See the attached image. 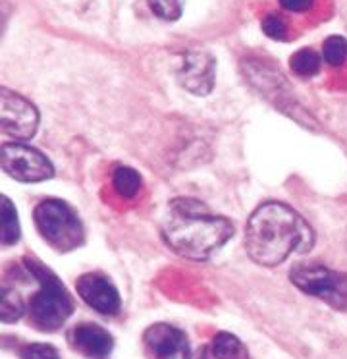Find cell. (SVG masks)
Here are the masks:
<instances>
[{"instance_id": "13", "label": "cell", "mask_w": 347, "mask_h": 359, "mask_svg": "<svg viewBox=\"0 0 347 359\" xmlns=\"http://www.w3.org/2000/svg\"><path fill=\"white\" fill-rule=\"evenodd\" d=\"M210 351L215 359H249L245 346L241 344L238 336L230 332H218L212 340Z\"/></svg>"}, {"instance_id": "8", "label": "cell", "mask_w": 347, "mask_h": 359, "mask_svg": "<svg viewBox=\"0 0 347 359\" xmlns=\"http://www.w3.org/2000/svg\"><path fill=\"white\" fill-rule=\"evenodd\" d=\"M177 81L185 91L197 97H205L215 89L216 60L203 50L185 53L177 68Z\"/></svg>"}, {"instance_id": "5", "label": "cell", "mask_w": 347, "mask_h": 359, "mask_svg": "<svg viewBox=\"0 0 347 359\" xmlns=\"http://www.w3.org/2000/svg\"><path fill=\"white\" fill-rule=\"evenodd\" d=\"M290 280L308 296L322 299L332 307L346 309L347 307V274L332 271L324 265L301 263L295 265L290 273Z\"/></svg>"}, {"instance_id": "16", "label": "cell", "mask_w": 347, "mask_h": 359, "mask_svg": "<svg viewBox=\"0 0 347 359\" xmlns=\"http://www.w3.org/2000/svg\"><path fill=\"white\" fill-rule=\"evenodd\" d=\"M23 311H25V304H23L20 292L14 288L2 290V304H0L2 320L4 323H15L18 319H22Z\"/></svg>"}, {"instance_id": "10", "label": "cell", "mask_w": 347, "mask_h": 359, "mask_svg": "<svg viewBox=\"0 0 347 359\" xmlns=\"http://www.w3.org/2000/svg\"><path fill=\"white\" fill-rule=\"evenodd\" d=\"M145 346L154 359H191L187 336L179 328L156 323L145 332Z\"/></svg>"}, {"instance_id": "4", "label": "cell", "mask_w": 347, "mask_h": 359, "mask_svg": "<svg viewBox=\"0 0 347 359\" xmlns=\"http://www.w3.org/2000/svg\"><path fill=\"white\" fill-rule=\"evenodd\" d=\"M35 226L53 250L68 253L85 240V230L76 211L60 199H45L35 207Z\"/></svg>"}, {"instance_id": "1", "label": "cell", "mask_w": 347, "mask_h": 359, "mask_svg": "<svg viewBox=\"0 0 347 359\" xmlns=\"http://www.w3.org/2000/svg\"><path fill=\"white\" fill-rule=\"evenodd\" d=\"M313 245L311 224L284 203H262L247 222L245 250L257 265H282L292 253H307Z\"/></svg>"}, {"instance_id": "14", "label": "cell", "mask_w": 347, "mask_h": 359, "mask_svg": "<svg viewBox=\"0 0 347 359\" xmlns=\"http://www.w3.org/2000/svg\"><path fill=\"white\" fill-rule=\"evenodd\" d=\"M112 184H114L116 194L125 199H131L139 194L141 189V176L137 170H133L130 166H118L112 174Z\"/></svg>"}, {"instance_id": "3", "label": "cell", "mask_w": 347, "mask_h": 359, "mask_svg": "<svg viewBox=\"0 0 347 359\" xmlns=\"http://www.w3.org/2000/svg\"><path fill=\"white\" fill-rule=\"evenodd\" d=\"M27 269L41 284L37 294L29 299V319L39 330H58L69 319L74 311L72 297L62 286V282L48 269L39 265L37 261L27 259Z\"/></svg>"}, {"instance_id": "19", "label": "cell", "mask_w": 347, "mask_h": 359, "mask_svg": "<svg viewBox=\"0 0 347 359\" xmlns=\"http://www.w3.org/2000/svg\"><path fill=\"white\" fill-rule=\"evenodd\" d=\"M22 359H60L50 344H29L22 351Z\"/></svg>"}, {"instance_id": "2", "label": "cell", "mask_w": 347, "mask_h": 359, "mask_svg": "<svg viewBox=\"0 0 347 359\" xmlns=\"http://www.w3.org/2000/svg\"><path fill=\"white\" fill-rule=\"evenodd\" d=\"M233 236V224L218 217L199 199H172L162 222V238L170 250L191 261H207Z\"/></svg>"}, {"instance_id": "17", "label": "cell", "mask_w": 347, "mask_h": 359, "mask_svg": "<svg viewBox=\"0 0 347 359\" xmlns=\"http://www.w3.org/2000/svg\"><path fill=\"white\" fill-rule=\"evenodd\" d=\"M322 58L330 66H341L347 60V39L341 35H332L324 41Z\"/></svg>"}, {"instance_id": "12", "label": "cell", "mask_w": 347, "mask_h": 359, "mask_svg": "<svg viewBox=\"0 0 347 359\" xmlns=\"http://www.w3.org/2000/svg\"><path fill=\"white\" fill-rule=\"evenodd\" d=\"M0 238L4 245H12L20 240V219L15 212L14 203L6 196L0 197Z\"/></svg>"}, {"instance_id": "20", "label": "cell", "mask_w": 347, "mask_h": 359, "mask_svg": "<svg viewBox=\"0 0 347 359\" xmlns=\"http://www.w3.org/2000/svg\"><path fill=\"white\" fill-rule=\"evenodd\" d=\"M262 32H264V35L270 37V39L282 41L285 39V32H287V29H285V24L282 18L276 16V14H270V16H266L262 20Z\"/></svg>"}, {"instance_id": "9", "label": "cell", "mask_w": 347, "mask_h": 359, "mask_svg": "<svg viewBox=\"0 0 347 359\" xmlns=\"http://www.w3.org/2000/svg\"><path fill=\"white\" fill-rule=\"evenodd\" d=\"M76 290L85 304L102 315H116L122 307V299L110 278L100 273L81 274L76 282Z\"/></svg>"}, {"instance_id": "15", "label": "cell", "mask_w": 347, "mask_h": 359, "mask_svg": "<svg viewBox=\"0 0 347 359\" xmlns=\"http://www.w3.org/2000/svg\"><path fill=\"white\" fill-rule=\"evenodd\" d=\"M290 70L297 78H313L320 70V56L313 48H301L290 58Z\"/></svg>"}, {"instance_id": "18", "label": "cell", "mask_w": 347, "mask_h": 359, "mask_svg": "<svg viewBox=\"0 0 347 359\" xmlns=\"http://www.w3.org/2000/svg\"><path fill=\"white\" fill-rule=\"evenodd\" d=\"M149 6L154 16L164 22H176L182 16V0H149Z\"/></svg>"}, {"instance_id": "6", "label": "cell", "mask_w": 347, "mask_h": 359, "mask_svg": "<svg viewBox=\"0 0 347 359\" xmlns=\"http://www.w3.org/2000/svg\"><path fill=\"white\" fill-rule=\"evenodd\" d=\"M2 170L23 184H39L54 176L53 163L41 151L20 141L2 147Z\"/></svg>"}, {"instance_id": "21", "label": "cell", "mask_w": 347, "mask_h": 359, "mask_svg": "<svg viewBox=\"0 0 347 359\" xmlns=\"http://www.w3.org/2000/svg\"><path fill=\"white\" fill-rule=\"evenodd\" d=\"M313 2L315 0H280V6L293 14H305L313 8Z\"/></svg>"}, {"instance_id": "7", "label": "cell", "mask_w": 347, "mask_h": 359, "mask_svg": "<svg viewBox=\"0 0 347 359\" xmlns=\"http://www.w3.org/2000/svg\"><path fill=\"white\" fill-rule=\"evenodd\" d=\"M0 124L2 133L14 141L31 140L39 128V112L35 104L15 91L2 87L0 91Z\"/></svg>"}, {"instance_id": "11", "label": "cell", "mask_w": 347, "mask_h": 359, "mask_svg": "<svg viewBox=\"0 0 347 359\" xmlns=\"http://www.w3.org/2000/svg\"><path fill=\"white\" fill-rule=\"evenodd\" d=\"M69 340L74 344V348L87 358H104L114 348L112 336L108 334L104 328L93 325V323L77 325L72 330Z\"/></svg>"}]
</instances>
